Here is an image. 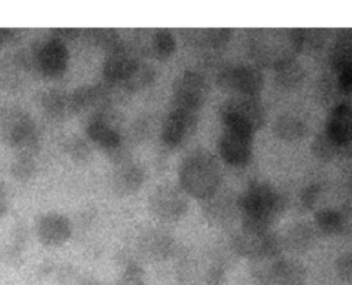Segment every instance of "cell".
Masks as SVG:
<instances>
[{
    "instance_id": "obj_4",
    "label": "cell",
    "mask_w": 352,
    "mask_h": 285,
    "mask_svg": "<svg viewBox=\"0 0 352 285\" xmlns=\"http://www.w3.org/2000/svg\"><path fill=\"white\" fill-rule=\"evenodd\" d=\"M249 55L260 65L275 67L280 61L296 54L290 30H254L246 40Z\"/></svg>"
},
{
    "instance_id": "obj_2",
    "label": "cell",
    "mask_w": 352,
    "mask_h": 285,
    "mask_svg": "<svg viewBox=\"0 0 352 285\" xmlns=\"http://www.w3.org/2000/svg\"><path fill=\"white\" fill-rule=\"evenodd\" d=\"M179 186L187 196L208 198L220 186V168L213 156L198 151L186 157L177 169Z\"/></svg>"
},
{
    "instance_id": "obj_31",
    "label": "cell",
    "mask_w": 352,
    "mask_h": 285,
    "mask_svg": "<svg viewBox=\"0 0 352 285\" xmlns=\"http://www.w3.org/2000/svg\"><path fill=\"white\" fill-rule=\"evenodd\" d=\"M65 150H66V154L76 162H85L91 157V147L84 139L78 136L69 138L66 140Z\"/></svg>"
},
{
    "instance_id": "obj_33",
    "label": "cell",
    "mask_w": 352,
    "mask_h": 285,
    "mask_svg": "<svg viewBox=\"0 0 352 285\" xmlns=\"http://www.w3.org/2000/svg\"><path fill=\"white\" fill-rule=\"evenodd\" d=\"M144 249L155 256H162L169 249V238L162 235H148L144 240Z\"/></svg>"
},
{
    "instance_id": "obj_26",
    "label": "cell",
    "mask_w": 352,
    "mask_h": 285,
    "mask_svg": "<svg viewBox=\"0 0 352 285\" xmlns=\"http://www.w3.org/2000/svg\"><path fill=\"white\" fill-rule=\"evenodd\" d=\"M279 257H260L250 260V275L256 285H274L275 266Z\"/></svg>"
},
{
    "instance_id": "obj_9",
    "label": "cell",
    "mask_w": 352,
    "mask_h": 285,
    "mask_svg": "<svg viewBox=\"0 0 352 285\" xmlns=\"http://www.w3.org/2000/svg\"><path fill=\"white\" fill-rule=\"evenodd\" d=\"M172 95L176 107L198 112L206 98V83L195 72H183L173 83Z\"/></svg>"
},
{
    "instance_id": "obj_22",
    "label": "cell",
    "mask_w": 352,
    "mask_h": 285,
    "mask_svg": "<svg viewBox=\"0 0 352 285\" xmlns=\"http://www.w3.org/2000/svg\"><path fill=\"white\" fill-rule=\"evenodd\" d=\"M316 234L312 226L307 223H298L292 226L282 240V245L297 252L307 251L315 242Z\"/></svg>"
},
{
    "instance_id": "obj_14",
    "label": "cell",
    "mask_w": 352,
    "mask_h": 285,
    "mask_svg": "<svg viewBox=\"0 0 352 285\" xmlns=\"http://www.w3.org/2000/svg\"><path fill=\"white\" fill-rule=\"evenodd\" d=\"M144 182V172L140 165L128 158L116 162V168L110 178L113 191L120 197H126L136 193Z\"/></svg>"
},
{
    "instance_id": "obj_3",
    "label": "cell",
    "mask_w": 352,
    "mask_h": 285,
    "mask_svg": "<svg viewBox=\"0 0 352 285\" xmlns=\"http://www.w3.org/2000/svg\"><path fill=\"white\" fill-rule=\"evenodd\" d=\"M0 136L19 153L36 154L40 136L32 116L19 106H6L0 112Z\"/></svg>"
},
{
    "instance_id": "obj_24",
    "label": "cell",
    "mask_w": 352,
    "mask_h": 285,
    "mask_svg": "<svg viewBox=\"0 0 352 285\" xmlns=\"http://www.w3.org/2000/svg\"><path fill=\"white\" fill-rule=\"evenodd\" d=\"M155 80V70L151 65L138 61L128 77L122 81V87L129 92H138L147 88Z\"/></svg>"
},
{
    "instance_id": "obj_32",
    "label": "cell",
    "mask_w": 352,
    "mask_h": 285,
    "mask_svg": "<svg viewBox=\"0 0 352 285\" xmlns=\"http://www.w3.org/2000/svg\"><path fill=\"white\" fill-rule=\"evenodd\" d=\"M117 285H146L143 268L136 263H129L120 274Z\"/></svg>"
},
{
    "instance_id": "obj_28",
    "label": "cell",
    "mask_w": 352,
    "mask_h": 285,
    "mask_svg": "<svg viewBox=\"0 0 352 285\" xmlns=\"http://www.w3.org/2000/svg\"><path fill=\"white\" fill-rule=\"evenodd\" d=\"M150 50L153 56H155L157 59L169 58L176 50V41L173 34L165 29L157 30L151 37Z\"/></svg>"
},
{
    "instance_id": "obj_41",
    "label": "cell",
    "mask_w": 352,
    "mask_h": 285,
    "mask_svg": "<svg viewBox=\"0 0 352 285\" xmlns=\"http://www.w3.org/2000/svg\"><path fill=\"white\" fill-rule=\"evenodd\" d=\"M81 285H103L100 281H98L96 278H92V277H88V278H85L82 282H81Z\"/></svg>"
},
{
    "instance_id": "obj_20",
    "label": "cell",
    "mask_w": 352,
    "mask_h": 285,
    "mask_svg": "<svg viewBox=\"0 0 352 285\" xmlns=\"http://www.w3.org/2000/svg\"><path fill=\"white\" fill-rule=\"evenodd\" d=\"M231 29L219 28V29H190L184 32L187 41H191L194 45L220 48L226 45L231 39Z\"/></svg>"
},
{
    "instance_id": "obj_39",
    "label": "cell",
    "mask_w": 352,
    "mask_h": 285,
    "mask_svg": "<svg viewBox=\"0 0 352 285\" xmlns=\"http://www.w3.org/2000/svg\"><path fill=\"white\" fill-rule=\"evenodd\" d=\"M10 211V196L7 186L0 180V218H4Z\"/></svg>"
},
{
    "instance_id": "obj_13",
    "label": "cell",
    "mask_w": 352,
    "mask_h": 285,
    "mask_svg": "<svg viewBox=\"0 0 352 285\" xmlns=\"http://www.w3.org/2000/svg\"><path fill=\"white\" fill-rule=\"evenodd\" d=\"M72 235L70 220L58 212H47L37 220V237L45 246H60Z\"/></svg>"
},
{
    "instance_id": "obj_40",
    "label": "cell",
    "mask_w": 352,
    "mask_h": 285,
    "mask_svg": "<svg viewBox=\"0 0 352 285\" xmlns=\"http://www.w3.org/2000/svg\"><path fill=\"white\" fill-rule=\"evenodd\" d=\"M16 36H18V32L15 29H0V47L12 41Z\"/></svg>"
},
{
    "instance_id": "obj_23",
    "label": "cell",
    "mask_w": 352,
    "mask_h": 285,
    "mask_svg": "<svg viewBox=\"0 0 352 285\" xmlns=\"http://www.w3.org/2000/svg\"><path fill=\"white\" fill-rule=\"evenodd\" d=\"M272 131L276 138L285 142H293V140H298L305 135L307 125L302 120H300L296 116L283 114L275 120L272 125Z\"/></svg>"
},
{
    "instance_id": "obj_37",
    "label": "cell",
    "mask_w": 352,
    "mask_h": 285,
    "mask_svg": "<svg viewBox=\"0 0 352 285\" xmlns=\"http://www.w3.org/2000/svg\"><path fill=\"white\" fill-rule=\"evenodd\" d=\"M337 85H338V88H340V91L344 92V94L352 92V63L348 65L346 67H344V69L338 73Z\"/></svg>"
},
{
    "instance_id": "obj_1",
    "label": "cell",
    "mask_w": 352,
    "mask_h": 285,
    "mask_svg": "<svg viewBox=\"0 0 352 285\" xmlns=\"http://www.w3.org/2000/svg\"><path fill=\"white\" fill-rule=\"evenodd\" d=\"M285 204L280 194L268 183H254L239 197L242 230L268 231Z\"/></svg>"
},
{
    "instance_id": "obj_10",
    "label": "cell",
    "mask_w": 352,
    "mask_h": 285,
    "mask_svg": "<svg viewBox=\"0 0 352 285\" xmlns=\"http://www.w3.org/2000/svg\"><path fill=\"white\" fill-rule=\"evenodd\" d=\"M197 123L198 112L175 106L166 116L161 129V138L164 143L169 147L180 146L194 134Z\"/></svg>"
},
{
    "instance_id": "obj_27",
    "label": "cell",
    "mask_w": 352,
    "mask_h": 285,
    "mask_svg": "<svg viewBox=\"0 0 352 285\" xmlns=\"http://www.w3.org/2000/svg\"><path fill=\"white\" fill-rule=\"evenodd\" d=\"M36 154L18 153V156L11 162V175L18 182H29L36 173Z\"/></svg>"
},
{
    "instance_id": "obj_19",
    "label": "cell",
    "mask_w": 352,
    "mask_h": 285,
    "mask_svg": "<svg viewBox=\"0 0 352 285\" xmlns=\"http://www.w3.org/2000/svg\"><path fill=\"white\" fill-rule=\"evenodd\" d=\"M275 83L285 89L297 87L305 77V70L301 63L294 58H286L280 61L275 67Z\"/></svg>"
},
{
    "instance_id": "obj_15",
    "label": "cell",
    "mask_w": 352,
    "mask_h": 285,
    "mask_svg": "<svg viewBox=\"0 0 352 285\" xmlns=\"http://www.w3.org/2000/svg\"><path fill=\"white\" fill-rule=\"evenodd\" d=\"M138 61L139 59L125 45H122L107 54L103 63V74L109 83L122 84Z\"/></svg>"
},
{
    "instance_id": "obj_21",
    "label": "cell",
    "mask_w": 352,
    "mask_h": 285,
    "mask_svg": "<svg viewBox=\"0 0 352 285\" xmlns=\"http://www.w3.org/2000/svg\"><path fill=\"white\" fill-rule=\"evenodd\" d=\"M307 271L302 264L294 260L278 259L275 266L274 285H305Z\"/></svg>"
},
{
    "instance_id": "obj_12",
    "label": "cell",
    "mask_w": 352,
    "mask_h": 285,
    "mask_svg": "<svg viewBox=\"0 0 352 285\" xmlns=\"http://www.w3.org/2000/svg\"><path fill=\"white\" fill-rule=\"evenodd\" d=\"M36 62L44 76L50 78L60 77L69 65V51L66 44L50 39L37 50Z\"/></svg>"
},
{
    "instance_id": "obj_34",
    "label": "cell",
    "mask_w": 352,
    "mask_h": 285,
    "mask_svg": "<svg viewBox=\"0 0 352 285\" xmlns=\"http://www.w3.org/2000/svg\"><path fill=\"white\" fill-rule=\"evenodd\" d=\"M319 193H320V186L316 184V183H312V184L304 187L302 191H301V194H300L301 205H302L305 209H312L314 205H315L316 201H318Z\"/></svg>"
},
{
    "instance_id": "obj_35",
    "label": "cell",
    "mask_w": 352,
    "mask_h": 285,
    "mask_svg": "<svg viewBox=\"0 0 352 285\" xmlns=\"http://www.w3.org/2000/svg\"><path fill=\"white\" fill-rule=\"evenodd\" d=\"M336 273L341 279H351L352 278V253L341 255L336 263Z\"/></svg>"
},
{
    "instance_id": "obj_5",
    "label": "cell",
    "mask_w": 352,
    "mask_h": 285,
    "mask_svg": "<svg viewBox=\"0 0 352 285\" xmlns=\"http://www.w3.org/2000/svg\"><path fill=\"white\" fill-rule=\"evenodd\" d=\"M224 128L254 135L264 125L265 113L258 99L250 96H232L220 109Z\"/></svg>"
},
{
    "instance_id": "obj_38",
    "label": "cell",
    "mask_w": 352,
    "mask_h": 285,
    "mask_svg": "<svg viewBox=\"0 0 352 285\" xmlns=\"http://www.w3.org/2000/svg\"><path fill=\"white\" fill-rule=\"evenodd\" d=\"M78 34H80L78 29H55V30L52 32V37H51V39H54V40H56V41L65 44V41L73 40V39H76Z\"/></svg>"
},
{
    "instance_id": "obj_16",
    "label": "cell",
    "mask_w": 352,
    "mask_h": 285,
    "mask_svg": "<svg viewBox=\"0 0 352 285\" xmlns=\"http://www.w3.org/2000/svg\"><path fill=\"white\" fill-rule=\"evenodd\" d=\"M85 132L92 142L99 145L106 151L114 150L121 146L120 132L99 116L89 117L85 125Z\"/></svg>"
},
{
    "instance_id": "obj_25",
    "label": "cell",
    "mask_w": 352,
    "mask_h": 285,
    "mask_svg": "<svg viewBox=\"0 0 352 285\" xmlns=\"http://www.w3.org/2000/svg\"><path fill=\"white\" fill-rule=\"evenodd\" d=\"M340 149H341V145L326 129L319 132L311 143L312 154L323 162H327L336 158Z\"/></svg>"
},
{
    "instance_id": "obj_36",
    "label": "cell",
    "mask_w": 352,
    "mask_h": 285,
    "mask_svg": "<svg viewBox=\"0 0 352 285\" xmlns=\"http://www.w3.org/2000/svg\"><path fill=\"white\" fill-rule=\"evenodd\" d=\"M25 241H26V233L23 227H16V230L12 234V242H11V248L8 251L10 257L12 259H18L21 252H23L25 248Z\"/></svg>"
},
{
    "instance_id": "obj_29",
    "label": "cell",
    "mask_w": 352,
    "mask_h": 285,
    "mask_svg": "<svg viewBox=\"0 0 352 285\" xmlns=\"http://www.w3.org/2000/svg\"><path fill=\"white\" fill-rule=\"evenodd\" d=\"M87 36L107 54L124 45L122 39L116 29H89Z\"/></svg>"
},
{
    "instance_id": "obj_11",
    "label": "cell",
    "mask_w": 352,
    "mask_h": 285,
    "mask_svg": "<svg viewBox=\"0 0 352 285\" xmlns=\"http://www.w3.org/2000/svg\"><path fill=\"white\" fill-rule=\"evenodd\" d=\"M220 156L223 160L234 167L246 165L252 157L253 136L224 128V132L219 143Z\"/></svg>"
},
{
    "instance_id": "obj_8",
    "label": "cell",
    "mask_w": 352,
    "mask_h": 285,
    "mask_svg": "<svg viewBox=\"0 0 352 285\" xmlns=\"http://www.w3.org/2000/svg\"><path fill=\"white\" fill-rule=\"evenodd\" d=\"M153 215L164 220H177L188 209V198L180 186L161 184L148 197Z\"/></svg>"
},
{
    "instance_id": "obj_6",
    "label": "cell",
    "mask_w": 352,
    "mask_h": 285,
    "mask_svg": "<svg viewBox=\"0 0 352 285\" xmlns=\"http://www.w3.org/2000/svg\"><path fill=\"white\" fill-rule=\"evenodd\" d=\"M217 84L223 91L238 96L256 98L264 85L263 74L253 66H226L217 74Z\"/></svg>"
},
{
    "instance_id": "obj_7",
    "label": "cell",
    "mask_w": 352,
    "mask_h": 285,
    "mask_svg": "<svg viewBox=\"0 0 352 285\" xmlns=\"http://www.w3.org/2000/svg\"><path fill=\"white\" fill-rule=\"evenodd\" d=\"M234 249L249 260L260 257H279L282 252V238L268 231H248L242 230L232 240Z\"/></svg>"
},
{
    "instance_id": "obj_30",
    "label": "cell",
    "mask_w": 352,
    "mask_h": 285,
    "mask_svg": "<svg viewBox=\"0 0 352 285\" xmlns=\"http://www.w3.org/2000/svg\"><path fill=\"white\" fill-rule=\"evenodd\" d=\"M316 227L324 234H336L342 227V218L334 209H322L315 215Z\"/></svg>"
},
{
    "instance_id": "obj_17",
    "label": "cell",
    "mask_w": 352,
    "mask_h": 285,
    "mask_svg": "<svg viewBox=\"0 0 352 285\" xmlns=\"http://www.w3.org/2000/svg\"><path fill=\"white\" fill-rule=\"evenodd\" d=\"M326 131L341 145L352 142V105L341 103L329 116Z\"/></svg>"
},
{
    "instance_id": "obj_18",
    "label": "cell",
    "mask_w": 352,
    "mask_h": 285,
    "mask_svg": "<svg viewBox=\"0 0 352 285\" xmlns=\"http://www.w3.org/2000/svg\"><path fill=\"white\" fill-rule=\"evenodd\" d=\"M41 106L51 118H66L73 113L70 92L62 89H48L41 94Z\"/></svg>"
}]
</instances>
